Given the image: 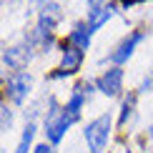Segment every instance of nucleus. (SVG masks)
Instances as JSON below:
<instances>
[{
  "label": "nucleus",
  "mask_w": 153,
  "mask_h": 153,
  "mask_svg": "<svg viewBox=\"0 0 153 153\" xmlns=\"http://www.w3.org/2000/svg\"><path fill=\"white\" fill-rule=\"evenodd\" d=\"M83 136H85L91 153H103V148L108 146V138H111V116H98L95 120H91L83 131Z\"/></svg>",
  "instance_id": "nucleus-1"
},
{
  "label": "nucleus",
  "mask_w": 153,
  "mask_h": 153,
  "mask_svg": "<svg viewBox=\"0 0 153 153\" xmlns=\"http://www.w3.org/2000/svg\"><path fill=\"white\" fill-rule=\"evenodd\" d=\"M78 120V116H73V113H68L65 108H63L60 113H55L53 118H45V136L50 143H60L63 136H65V131L71 128V126Z\"/></svg>",
  "instance_id": "nucleus-2"
},
{
  "label": "nucleus",
  "mask_w": 153,
  "mask_h": 153,
  "mask_svg": "<svg viewBox=\"0 0 153 153\" xmlns=\"http://www.w3.org/2000/svg\"><path fill=\"white\" fill-rule=\"evenodd\" d=\"M30 88H33V75L25 73V71H18L15 75H10L8 83H5V91H8V98L13 103H23L28 98Z\"/></svg>",
  "instance_id": "nucleus-3"
},
{
  "label": "nucleus",
  "mask_w": 153,
  "mask_h": 153,
  "mask_svg": "<svg viewBox=\"0 0 153 153\" xmlns=\"http://www.w3.org/2000/svg\"><path fill=\"white\" fill-rule=\"evenodd\" d=\"M33 58V45L30 43H20V45H13V48H5L3 53V63L10 68V71H20L25 68Z\"/></svg>",
  "instance_id": "nucleus-4"
},
{
  "label": "nucleus",
  "mask_w": 153,
  "mask_h": 153,
  "mask_svg": "<svg viewBox=\"0 0 153 153\" xmlns=\"http://www.w3.org/2000/svg\"><path fill=\"white\" fill-rule=\"evenodd\" d=\"M98 91L105 95H118L120 88H123V71L120 68H108V71L98 78Z\"/></svg>",
  "instance_id": "nucleus-5"
},
{
  "label": "nucleus",
  "mask_w": 153,
  "mask_h": 153,
  "mask_svg": "<svg viewBox=\"0 0 153 153\" xmlns=\"http://www.w3.org/2000/svg\"><path fill=\"white\" fill-rule=\"evenodd\" d=\"M60 18H63L60 5H55V3H45V5L40 8V15H38V28H43L45 33H53V28L60 23Z\"/></svg>",
  "instance_id": "nucleus-6"
},
{
  "label": "nucleus",
  "mask_w": 153,
  "mask_h": 153,
  "mask_svg": "<svg viewBox=\"0 0 153 153\" xmlns=\"http://www.w3.org/2000/svg\"><path fill=\"white\" fill-rule=\"evenodd\" d=\"M83 63V50L78 48H65L63 50V63H60V71L53 75V78H63V75H73L80 68Z\"/></svg>",
  "instance_id": "nucleus-7"
},
{
  "label": "nucleus",
  "mask_w": 153,
  "mask_h": 153,
  "mask_svg": "<svg viewBox=\"0 0 153 153\" xmlns=\"http://www.w3.org/2000/svg\"><path fill=\"white\" fill-rule=\"evenodd\" d=\"M141 40H143V33H141V30H133V33L116 48V53H111V60H113V63H126V60L133 55V50H136V45H138Z\"/></svg>",
  "instance_id": "nucleus-8"
},
{
  "label": "nucleus",
  "mask_w": 153,
  "mask_h": 153,
  "mask_svg": "<svg viewBox=\"0 0 153 153\" xmlns=\"http://www.w3.org/2000/svg\"><path fill=\"white\" fill-rule=\"evenodd\" d=\"M111 15H113L111 5H100V8H93V10H91V15H88V30H91V33L100 30L108 20H111Z\"/></svg>",
  "instance_id": "nucleus-9"
},
{
  "label": "nucleus",
  "mask_w": 153,
  "mask_h": 153,
  "mask_svg": "<svg viewBox=\"0 0 153 153\" xmlns=\"http://www.w3.org/2000/svg\"><path fill=\"white\" fill-rule=\"evenodd\" d=\"M85 88H91V85H78V88L73 91L71 100H68V105H65V111H68V113H73V116H80V108H83V103H85Z\"/></svg>",
  "instance_id": "nucleus-10"
},
{
  "label": "nucleus",
  "mask_w": 153,
  "mask_h": 153,
  "mask_svg": "<svg viewBox=\"0 0 153 153\" xmlns=\"http://www.w3.org/2000/svg\"><path fill=\"white\" fill-rule=\"evenodd\" d=\"M71 43L78 50H88V45H91V30L83 28V25H78V28L71 33Z\"/></svg>",
  "instance_id": "nucleus-11"
},
{
  "label": "nucleus",
  "mask_w": 153,
  "mask_h": 153,
  "mask_svg": "<svg viewBox=\"0 0 153 153\" xmlns=\"http://www.w3.org/2000/svg\"><path fill=\"white\" fill-rule=\"evenodd\" d=\"M33 136H35V123H28L25 131H23V136H20V143H18L15 153H28L30 143H33Z\"/></svg>",
  "instance_id": "nucleus-12"
},
{
  "label": "nucleus",
  "mask_w": 153,
  "mask_h": 153,
  "mask_svg": "<svg viewBox=\"0 0 153 153\" xmlns=\"http://www.w3.org/2000/svg\"><path fill=\"white\" fill-rule=\"evenodd\" d=\"M13 128V111L8 105H3V131H10Z\"/></svg>",
  "instance_id": "nucleus-13"
},
{
  "label": "nucleus",
  "mask_w": 153,
  "mask_h": 153,
  "mask_svg": "<svg viewBox=\"0 0 153 153\" xmlns=\"http://www.w3.org/2000/svg\"><path fill=\"white\" fill-rule=\"evenodd\" d=\"M151 88H153V75H151V78H146V80H143L141 91H151Z\"/></svg>",
  "instance_id": "nucleus-14"
},
{
  "label": "nucleus",
  "mask_w": 153,
  "mask_h": 153,
  "mask_svg": "<svg viewBox=\"0 0 153 153\" xmlns=\"http://www.w3.org/2000/svg\"><path fill=\"white\" fill-rule=\"evenodd\" d=\"M33 153H53V151L48 148V143H43V146H38V148H35Z\"/></svg>",
  "instance_id": "nucleus-15"
}]
</instances>
